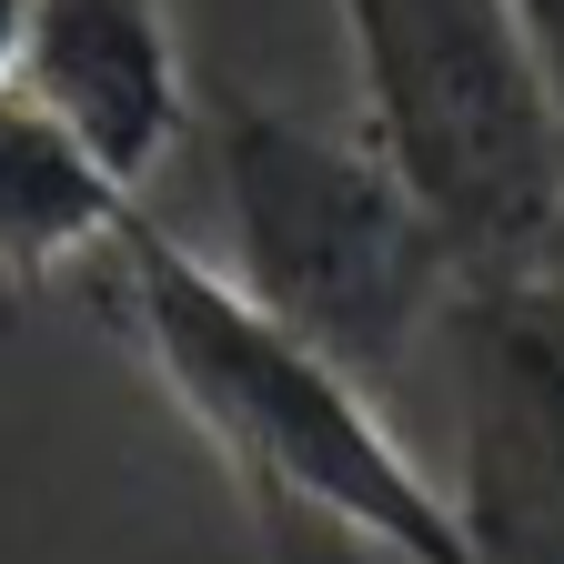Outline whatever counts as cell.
Wrapping results in <instances>:
<instances>
[{"label": "cell", "mask_w": 564, "mask_h": 564, "mask_svg": "<svg viewBox=\"0 0 564 564\" xmlns=\"http://www.w3.org/2000/svg\"><path fill=\"white\" fill-rule=\"evenodd\" d=\"M101 303L152 364V383L172 393V413L242 484L272 564H313V554L484 564V544L454 514V484L413 464V444L383 423V393L364 373H343L333 352H313L303 333H282L152 202L111 242Z\"/></svg>", "instance_id": "cell-1"}, {"label": "cell", "mask_w": 564, "mask_h": 564, "mask_svg": "<svg viewBox=\"0 0 564 564\" xmlns=\"http://www.w3.org/2000/svg\"><path fill=\"white\" fill-rule=\"evenodd\" d=\"M202 141L223 192V272L373 393L403 383L474 282L454 232L413 202V182L364 131H323L242 91L202 101Z\"/></svg>", "instance_id": "cell-2"}, {"label": "cell", "mask_w": 564, "mask_h": 564, "mask_svg": "<svg viewBox=\"0 0 564 564\" xmlns=\"http://www.w3.org/2000/svg\"><path fill=\"white\" fill-rule=\"evenodd\" d=\"M364 141L454 232L464 272L564 262V111L524 0H333Z\"/></svg>", "instance_id": "cell-3"}, {"label": "cell", "mask_w": 564, "mask_h": 564, "mask_svg": "<svg viewBox=\"0 0 564 564\" xmlns=\"http://www.w3.org/2000/svg\"><path fill=\"white\" fill-rule=\"evenodd\" d=\"M434 364L454 393V514L484 564H564V262L454 293Z\"/></svg>", "instance_id": "cell-4"}, {"label": "cell", "mask_w": 564, "mask_h": 564, "mask_svg": "<svg viewBox=\"0 0 564 564\" xmlns=\"http://www.w3.org/2000/svg\"><path fill=\"white\" fill-rule=\"evenodd\" d=\"M11 82H31L131 182H152L182 152V131H192V82H182L172 0H31Z\"/></svg>", "instance_id": "cell-5"}, {"label": "cell", "mask_w": 564, "mask_h": 564, "mask_svg": "<svg viewBox=\"0 0 564 564\" xmlns=\"http://www.w3.org/2000/svg\"><path fill=\"white\" fill-rule=\"evenodd\" d=\"M131 212H141L131 172H111L31 82H0V293L101 272Z\"/></svg>", "instance_id": "cell-6"}, {"label": "cell", "mask_w": 564, "mask_h": 564, "mask_svg": "<svg viewBox=\"0 0 564 564\" xmlns=\"http://www.w3.org/2000/svg\"><path fill=\"white\" fill-rule=\"evenodd\" d=\"M524 31L544 51V82H554V111H564V0H524Z\"/></svg>", "instance_id": "cell-7"}, {"label": "cell", "mask_w": 564, "mask_h": 564, "mask_svg": "<svg viewBox=\"0 0 564 564\" xmlns=\"http://www.w3.org/2000/svg\"><path fill=\"white\" fill-rule=\"evenodd\" d=\"M21 31H31V0H0V82L21 70Z\"/></svg>", "instance_id": "cell-8"}]
</instances>
